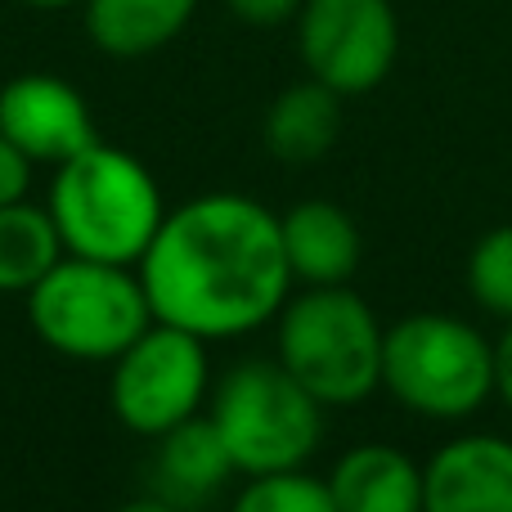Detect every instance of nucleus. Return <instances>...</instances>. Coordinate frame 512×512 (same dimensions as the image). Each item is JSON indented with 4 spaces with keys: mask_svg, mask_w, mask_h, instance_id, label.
Here are the masks:
<instances>
[{
    "mask_svg": "<svg viewBox=\"0 0 512 512\" xmlns=\"http://www.w3.org/2000/svg\"><path fill=\"white\" fill-rule=\"evenodd\" d=\"M337 512H423V468L396 445H355L328 472Z\"/></svg>",
    "mask_w": 512,
    "mask_h": 512,
    "instance_id": "nucleus-12",
    "label": "nucleus"
},
{
    "mask_svg": "<svg viewBox=\"0 0 512 512\" xmlns=\"http://www.w3.org/2000/svg\"><path fill=\"white\" fill-rule=\"evenodd\" d=\"M423 512H512V441L454 436L423 468Z\"/></svg>",
    "mask_w": 512,
    "mask_h": 512,
    "instance_id": "nucleus-10",
    "label": "nucleus"
},
{
    "mask_svg": "<svg viewBox=\"0 0 512 512\" xmlns=\"http://www.w3.org/2000/svg\"><path fill=\"white\" fill-rule=\"evenodd\" d=\"M32 167L36 162L27 158L18 144H9L5 135H0V207L23 203L27 189H32Z\"/></svg>",
    "mask_w": 512,
    "mask_h": 512,
    "instance_id": "nucleus-19",
    "label": "nucleus"
},
{
    "mask_svg": "<svg viewBox=\"0 0 512 512\" xmlns=\"http://www.w3.org/2000/svg\"><path fill=\"white\" fill-rule=\"evenodd\" d=\"M230 512H337L328 481L310 477V472H270V477H248Z\"/></svg>",
    "mask_w": 512,
    "mask_h": 512,
    "instance_id": "nucleus-17",
    "label": "nucleus"
},
{
    "mask_svg": "<svg viewBox=\"0 0 512 512\" xmlns=\"http://www.w3.org/2000/svg\"><path fill=\"white\" fill-rule=\"evenodd\" d=\"M27 9H68V5H81V0H18Z\"/></svg>",
    "mask_w": 512,
    "mask_h": 512,
    "instance_id": "nucleus-23",
    "label": "nucleus"
},
{
    "mask_svg": "<svg viewBox=\"0 0 512 512\" xmlns=\"http://www.w3.org/2000/svg\"><path fill=\"white\" fill-rule=\"evenodd\" d=\"M113 512H189V508H180L176 499H167V495H140V499H126L122 508H113Z\"/></svg>",
    "mask_w": 512,
    "mask_h": 512,
    "instance_id": "nucleus-22",
    "label": "nucleus"
},
{
    "mask_svg": "<svg viewBox=\"0 0 512 512\" xmlns=\"http://www.w3.org/2000/svg\"><path fill=\"white\" fill-rule=\"evenodd\" d=\"M198 0H81V27L108 59H149L194 23Z\"/></svg>",
    "mask_w": 512,
    "mask_h": 512,
    "instance_id": "nucleus-13",
    "label": "nucleus"
},
{
    "mask_svg": "<svg viewBox=\"0 0 512 512\" xmlns=\"http://www.w3.org/2000/svg\"><path fill=\"white\" fill-rule=\"evenodd\" d=\"M63 239L45 207L9 203L0 207V292H32L63 261Z\"/></svg>",
    "mask_w": 512,
    "mask_h": 512,
    "instance_id": "nucleus-16",
    "label": "nucleus"
},
{
    "mask_svg": "<svg viewBox=\"0 0 512 512\" xmlns=\"http://www.w3.org/2000/svg\"><path fill=\"white\" fill-rule=\"evenodd\" d=\"M382 337L373 306L346 283L306 288L279 310V355L274 360L319 400L360 405L382 387Z\"/></svg>",
    "mask_w": 512,
    "mask_h": 512,
    "instance_id": "nucleus-3",
    "label": "nucleus"
},
{
    "mask_svg": "<svg viewBox=\"0 0 512 512\" xmlns=\"http://www.w3.org/2000/svg\"><path fill=\"white\" fill-rule=\"evenodd\" d=\"M0 135L45 167H59L99 140L86 95L54 72H23L0 86Z\"/></svg>",
    "mask_w": 512,
    "mask_h": 512,
    "instance_id": "nucleus-9",
    "label": "nucleus"
},
{
    "mask_svg": "<svg viewBox=\"0 0 512 512\" xmlns=\"http://www.w3.org/2000/svg\"><path fill=\"white\" fill-rule=\"evenodd\" d=\"M279 230L292 279L306 288L351 283V274L360 270V225L337 203L306 198L279 216Z\"/></svg>",
    "mask_w": 512,
    "mask_h": 512,
    "instance_id": "nucleus-11",
    "label": "nucleus"
},
{
    "mask_svg": "<svg viewBox=\"0 0 512 512\" xmlns=\"http://www.w3.org/2000/svg\"><path fill=\"white\" fill-rule=\"evenodd\" d=\"M45 212L54 216L63 252L108 265H140L167 221L153 171L131 149L104 140L54 167Z\"/></svg>",
    "mask_w": 512,
    "mask_h": 512,
    "instance_id": "nucleus-2",
    "label": "nucleus"
},
{
    "mask_svg": "<svg viewBox=\"0 0 512 512\" xmlns=\"http://www.w3.org/2000/svg\"><path fill=\"white\" fill-rule=\"evenodd\" d=\"M292 23L306 77L342 99L378 90L396 68L400 18L391 0H301Z\"/></svg>",
    "mask_w": 512,
    "mask_h": 512,
    "instance_id": "nucleus-8",
    "label": "nucleus"
},
{
    "mask_svg": "<svg viewBox=\"0 0 512 512\" xmlns=\"http://www.w3.org/2000/svg\"><path fill=\"white\" fill-rule=\"evenodd\" d=\"M382 387L436 423L472 418L495 396V346L454 315H409L382 337Z\"/></svg>",
    "mask_w": 512,
    "mask_h": 512,
    "instance_id": "nucleus-6",
    "label": "nucleus"
},
{
    "mask_svg": "<svg viewBox=\"0 0 512 512\" xmlns=\"http://www.w3.org/2000/svg\"><path fill=\"white\" fill-rule=\"evenodd\" d=\"M468 292L477 306L512 324V225L481 234L468 252Z\"/></svg>",
    "mask_w": 512,
    "mask_h": 512,
    "instance_id": "nucleus-18",
    "label": "nucleus"
},
{
    "mask_svg": "<svg viewBox=\"0 0 512 512\" xmlns=\"http://www.w3.org/2000/svg\"><path fill=\"white\" fill-rule=\"evenodd\" d=\"M230 477H239V468H234L230 450H225L221 432H216V423L207 414L158 436L153 481H158V495L176 499L180 508L207 504L212 495H221V486Z\"/></svg>",
    "mask_w": 512,
    "mask_h": 512,
    "instance_id": "nucleus-14",
    "label": "nucleus"
},
{
    "mask_svg": "<svg viewBox=\"0 0 512 512\" xmlns=\"http://www.w3.org/2000/svg\"><path fill=\"white\" fill-rule=\"evenodd\" d=\"M212 396V355L207 342L176 324L153 319L113 360L108 405L117 423L135 436L158 441L162 432L203 414Z\"/></svg>",
    "mask_w": 512,
    "mask_h": 512,
    "instance_id": "nucleus-7",
    "label": "nucleus"
},
{
    "mask_svg": "<svg viewBox=\"0 0 512 512\" xmlns=\"http://www.w3.org/2000/svg\"><path fill=\"white\" fill-rule=\"evenodd\" d=\"M221 5L248 27H283L297 18L301 0H221Z\"/></svg>",
    "mask_w": 512,
    "mask_h": 512,
    "instance_id": "nucleus-20",
    "label": "nucleus"
},
{
    "mask_svg": "<svg viewBox=\"0 0 512 512\" xmlns=\"http://www.w3.org/2000/svg\"><path fill=\"white\" fill-rule=\"evenodd\" d=\"M261 135L270 158L288 162V167H310L342 135V95L315 77L292 81L270 99Z\"/></svg>",
    "mask_w": 512,
    "mask_h": 512,
    "instance_id": "nucleus-15",
    "label": "nucleus"
},
{
    "mask_svg": "<svg viewBox=\"0 0 512 512\" xmlns=\"http://www.w3.org/2000/svg\"><path fill=\"white\" fill-rule=\"evenodd\" d=\"M216 423L239 477L292 472L324 441V405L279 360H243L216 382Z\"/></svg>",
    "mask_w": 512,
    "mask_h": 512,
    "instance_id": "nucleus-5",
    "label": "nucleus"
},
{
    "mask_svg": "<svg viewBox=\"0 0 512 512\" xmlns=\"http://www.w3.org/2000/svg\"><path fill=\"white\" fill-rule=\"evenodd\" d=\"M495 391L512 409V324H508V333L495 342Z\"/></svg>",
    "mask_w": 512,
    "mask_h": 512,
    "instance_id": "nucleus-21",
    "label": "nucleus"
},
{
    "mask_svg": "<svg viewBox=\"0 0 512 512\" xmlns=\"http://www.w3.org/2000/svg\"><path fill=\"white\" fill-rule=\"evenodd\" d=\"M153 319L203 342L256 333L292 297L279 216L248 194H198L167 212L135 265Z\"/></svg>",
    "mask_w": 512,
    "mask_h": 512,
    "instance_id": "nucleus-1",
    "label": "nucleus"
},
{
    "mask_svg": "<svg viewBox=\"0 0 512 512\" xmlns=\"http://www.w3.org/2000/svg\"><path fill=\"white\" fill-rule=\"evenodd\" d=\"M27 324L63 360L113 364L153 324V306L135 265L63 256L27 292Z\"/></svg>",
    "mask_w": 512,
    "mask_h": 512,
    "instance_id": "nucleus-4",
    "label": "nucleus"
}]
</instances>
